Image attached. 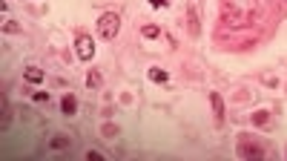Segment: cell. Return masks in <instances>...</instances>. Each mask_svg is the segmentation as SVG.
<instances>
[{"mask_svg": "<svg viewBox=\"0 0 287 161\" xmlns=\"http://www.w3.org/2000/svg\"><path fill=\"white\" fill-rule=\"evenodd\" d=\"M118 32H121V18H118L115 12H103V15L98 18V35H101L103 40H112Z\"/></svg>", "mask_w": 287, "mask_h": 161, "instance_id": "cell-1", "label": "cell"}, {"mask_svg": "<svg viewBox=\"0 0 287 161\" xmlns=\"http://www.w3.org/2000/svg\"><path fill=\"white\" fill-rule=\"evenodd\" d=\"M238 156H241V159H264L267 150H264V144H258L255 138L241 135V138H238Z\"/></svg>", "mask_w": 287, "mask_h": 161, "instance_id": "cell-2", "label": "cell"}, {"mask_svg": "<svg viewBox=\"0 0 287 161\" xmlns=\"http://www.w3.org/2000/svg\"><path fill=\"white\" fill-rule=\"evenodd\" d=\"M75 55L81 58V61H92L95 58V40L89 37V35H78V40H75Z\"/></svg>", "mask_w": 287, "mask_h": 161, "instance_id": "cell-3", "label": "cell"}, {"mask_svg": "<svg viewBox=\"0 0 287 161\" xmlns=\"http://www.w3.org/2000/svg\"><path fill=\"white\" fill-rule=\"evenodd\" d=\"M210 104H213V112H216V121L221 124V121H224V101H221V95H219V92H210Z\"/></svg>", "mask_w": 287, "mask_h": 161, "instance_id": "cell-4", "label": "cell"}, {"mask_svg": "<svg viewBox=\"0 0 287 161\" xmlns=\"http://www.w3.org/2000/svg\"><path fill=\"white\" fill-rule=\"evenodd\" d=\"M61 109H64V115H75V112H78V98L75 95H64Z\"/></svg>", "mask_w": 287, "mask_h": 161, "instance_id": "cell-5", "label": "cell"}, {"mask_svg": "<svg viewBox=\"0 0 287 161\" xmlns=\"http://www.w3.org/2000/svg\"><path fill=\"white\" fill-rule=\"evenodd\" d=\"M49 147H52V150H66V147H69V138H66L64 132H55V135L49 138Z\"/></svg>", "mask_w": 287, "mask_h": 161, "instance_id": "cell-6", "label": "cell"}, {"mask_svg": "<svg viewBox=\"0 0 287 161\" xmlns=\"http://www.w3.org/2000/svg\"><path fill=\"white\" fill-rule=\"evenodd\" d=\"M253 124H255V127H267V124H270V112H267V109L253 112Z\"/></svg>", "mask_w": 287, "mask_h": 161, "instance_id": "cell-7", "label": "cell"}, {"mask_svg": "<svg viewBox=\"0 0 287 161\" xmlns=\"http://www.w3.org/2000/svg\"><path fill=\"white\" fill-rule=\"evenodd\" d=\"M150 81H155V84H167V81H169V75H167L164 69H158V66H152V69H150Z\"/></svg>", "mask_w": 287, "mask_h": 161, "instance_id": "cell-8", "label": "cell"}, {"mask_svg": "<svg viewBox=\"0 0 287 161\" xmlns=\"http://www.w3.org/2000/svg\"><path fill=\"white\" fill-rule=\"evenodd\" d=\"M23 78H26L29 84H40V81H43V72H40V69H34V66H29V69L23 72Z\"/></svg>", "mask_w": 287, "mask_h": 161, "instance_id": "cell-9", "label": "cell"}, {"mask_svg": "<svg viewBox=\"0 0 287 161\" xmlns=\"http://www.w3.org/2000/svg\"><path fill=\"white\" fill-rule=\"evenodd\" d=\"M9 121H12V112H9V101H3V118H0V127L9 129Z\"/></svg>", "mask_w": 287, "mask_h": 161, "instance_id": "cell-10", "label": "cell"}, {"mask_svg": "<svg viewBox=\"0 0 287 161\" xmlns=\"http://www.w3.org/2000/svg\"><path fill=\"white\" fill-rule=\"evenodd\" d=\"M144 37H158V26H144Z\"/></svg>", "mask_w": 287, "mask_h": 161, "instance_id": "cell-11", "label": "cell"}, {"mask_svg": "<svg viewBox=\"0 0 287 161\" xmlns=\"http://www.w3.org/2000/svg\"><path fill=\"white\" fill-rule=\"evenodd\" d=\"M86 159H92V161H103V156H101L98 150H89V153H86Z\"/></svg>", "mask_w": 287, "mask_h": 161, "instance_id": "cell-12", "label": "cell"}, {"mask_svg": "<svg viewBox=\"0 0 287 161\" xmlns=\"http://www.w3.org/2000/svg\"><path fill=\"white\" fill-rule=\"evenodd\" d=\"M89 84H92V87H98V84H101V75H98V72H92V75H89Z\"/></svg>", "mask_w": 287, "mask_h": 161, "instance_id": "cell-13", "label": "cell"}, {"mask_svg": "<svg viewBox=\"0 0 287 161\" xmlns=\"http://www.w3.org/2000/svg\"><path fill=\"white\" fill-rule=\"evenodd\" d=\"M150 3H152V6H155V9H164V6H167V3H169V0H150Z\"/></svg>", "mask_w": 287, "mask_h": 161, "instance_id": "cell-14", "label": "cell"}]
</instances>
